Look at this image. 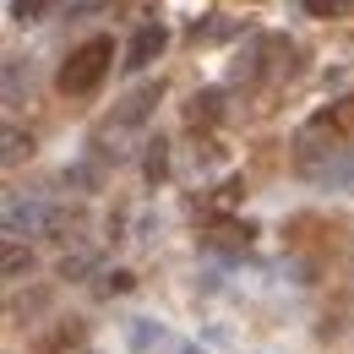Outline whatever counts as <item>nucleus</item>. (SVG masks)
<instances>
[{"label": "nucleus", "mask_w": 354, "mask_h": 354, "mask_svg": "<svg viewBox=\"0 0 354 354\" xmlns=\"http://www.w3.org/2000/svg\"><path fill=\"white\" fill-rule=\"evenodd\" d=\"M49 223H55V207H49L44 196H22V191H17V196L6 202V234H11V240H17V234H39Z\"/></svg>", "instance_id": "obj_2"}, {"label": "nucleus", "mask_w": 354, "mask_h": 354, "mask_svg": "<svg viewBox=\"0 0 354 354\" xmlns=\"http://www.w3.org/2000/svg\"><path fill=\"white\" fill-rule=\"evenodd\" d=\"M93 272V251H77V257H60V278H82Z\"/></svg>", "instance_id": "obj_14"}, {"label": "nucleus", "mask_w": 354, "mask_h": 354, "mask_svg": "<svg viewBox=\"0 0 354 354\" xmlns=\"http://www.w3.org/2000/svg\"><path fill=\"white\" fill-rule=\"evenodd\" d=\"M126 289H136V272H126V267H115V272L98 278V295H126Z\"/></svg>", "instance_id": "obj_11"}, {"label": "nucleus", "mask_w": 354, "mask_h": 354, "mask_svg": "<svg viewBox=\"0 0 354 354\" xmlns=\"http://www.w3.org/2000/svg\"><path fill=\"white\" fill-rule=\"evenodd\" d=\"M6 104H11V109L22 104V66H17V60H6Z\"/></svg>", "instance_id": "obj_15"}, {"label": "nucleus", "mask_w": 354, "mask_h": 354, "mask_svg": "<svg viewBox=\"0 0 354 354\" xmlns=\"http://www.w3.org/2000/svg\"><path fill=\"white\" fill-rule=\"evenodd\" d=\"M142 175H147V185H164V175H169V142H164V136L147 142V153H142Z\"/></svg>", "instance_id": "obj_7"}, {"label": "nucleus", "mask_w": 354, "mask_h": 354, "mask_svg": "<svg viewBox=\"0 0 354 354\" xmlns=\"http://www.w3.org/2000/svg\"><path fill=\"white\" fill-rule=\"evenodd\" d=\"M28 153H33V136H22L17 126H6V169H17Z\"/></svg>", "instance_id": "obj_9"}, {"label": "nucleus", "mask_w": 354, "mask_h": 354, "mask_svg": "<svg viewBox=\"0 0 354 354\" xmlns=\"http://www.w3.org/2000/svg\"><path fill=\"white\" fill-rule=\"evenodd\" d=\"M77 344H82V327H77V322H60L55 338L44 344V354H66V349H77Z\"/></svg>", "instance_id": "obj_10"}, {"label": "nucleus", "mask_w": 354, "mask_h": 354, "mask_svg": "<svg viewBox=\"0 0 354 354\" xmlns=\"http://www.w3.org/2000/svg\"><path fill=\"white\" fill-rule=\"evenodd\" d=\"M218 115H223V93H218V88L191 93V98H185V126H191V131H202V126H218Z\"/></svg>", "instance_id": "obj_5"}, {"label": "nucleus", "mask_w": 354, "mask_h": 354, "mask_svg": "<svg viewBox=\"0 0 354 354\" xmlns=\"http://www.w3.org/2000/svg\"><path fill=\"white\" fill-rule=\"evenodd\" d=\"M126 344L147 354V349H164V344H169V333H164L158 322H147V316H131V322H126Z\"/></svg>", "instance_id": "obj_6"}, {"label": "nucleus", "mask_w": 354, "mask_h": 354, "mask_svg": "<svg viewBox=\"0 0 354 354\" xmlns=\"http://www.w3.org/2000/svg\"><path fill=\"white\" fill-rule=\"evenodd\" d=\"M306 11L310 17H349L354 0H306Z\"/></svg>", "instance_id": "obj_13"}, {"label": "nucleus", "mask_w": 354, "mask_h": 354, "mask_svg": "<svg viewBox=\"0 0 354 354\" xmlns=\"http://www.w3.org/2000/svg\"><path fill=\"white\" fill-rule=\"evenodd\" d=\"M164 98V82H142L136 93L120 98V109H115V126H142L147 115H153V104Z\"/></svg>", "instance_id": "obj_4"}, {"label": "nucleus", "mask_w": 354, "mask_h": 354, "mask_svg": "<svg viewBox=\"0 0 354 354\" xmlns=\"http://www.w3.org/2000/svg\"><path fill=\"white\" fill-rule=\"evenodd\" d=\"M22 272H33V251H22L17 240L6 245V278H22Z\"/></svg>", "instance_id": "obj_12"}, {"label": "nucleus", "mask_w": 354, "mask_h": 354, "mask_svg": "<svg viewBox=\"0 0 354 354\" xmlns=\"http://www.w3.org/2000/svg\"><path fill=\"white\" fill-rule=\"evenodd\" d=\"M60 0H11V22H44Z\"/></svg>", "instance_id": "obj_8"}, {"label": "nucleus", "mask_w": 354, "mask_h": 354, "mask_svg": "<svg viewBox=\"0 0 354 354\" xmlns=\"http://www.w3.org/2000/svg\"><path fill=\"white\" fill-rule=\"evenodd\" d=\"M164 49H169V28H164V22H142L131 33V44H126V60H120V66H126V71H147Z\"/></svg>", "instance_id": "obj_3"}, {"label": "nucleus", "mask_w": 354, "mask_h": 354, "mask_svg": "<svg viewBox=\"0 0 354 354\" xmlns=\"http://www.w3.org/2000/svg\"><path fill=\"white\" fill-rule=\"evenodd\" d=\"M109 60H115V39H104V33H98V39H82V44L60 60L55 88L66 93V98H88V93L109 77Z\"/></svg>", "instance_id": "obj_1"}]
</instances>
